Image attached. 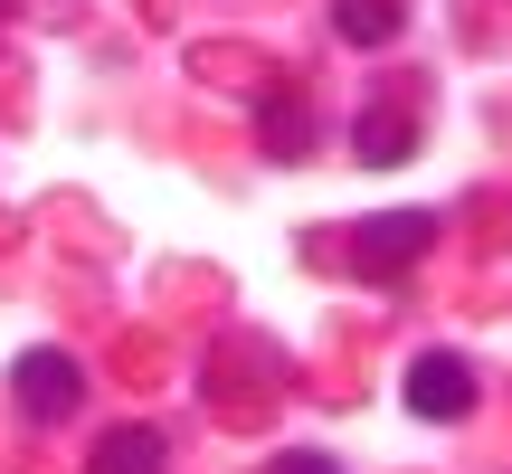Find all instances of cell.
<instances>
[{
  "label": "cell",
  "instance_id": "1",
  "mask_svg": "<svg viewBox=\"0 0 512 474\" xmlns=\"http://www.w3.org/2000/svg\"><path fill=\"white\" fill-rule=\"evenodd\" d=\"M427 247H437V209H389V219H361V228H351V266H361L370 285L408 275Z\"/></svg>",
  "mask_w": 512,
  "mask_h": 474
},
{
  "label": "cell",
  "instance_id": "2",
  "mask_svg": "<svg viewBox=\"0 0 512 474\" xmlns=\"http://www.w3.org/2000/svg\"><path fill=\"white\" fill-rule=\"evenodd\" d=\"M10 389H19V408H29L38 427H67L76 408H86V361H67V351H19Z\"/></svg>",
  "mask_w": 512,
  "mask_h": 474
},
{
  "label": "cell",
  "instance_id": "8",
  "mask_svg": "<svg viewBox=\"0 0 512 474\" xmlns=\"http://www.w3.org/2000/svg\"><path fill=\"white\" fill-rule=\"evenodd\" d=\"M266 474H342V465H332V456H304V446H294V456H275Z\"/></svg>",
  "mask_w": 512,
  "mask_h": 474
},
{
  "label": "cell",
  "instance_id": "4",
  "mask_svg": "<svg viewBox=\"0 0 512 474\" xmlns=\"http://www.w3.org/2000/svg\"><path fill=\"white\" fill-rule=\"evenodd\" d=\"M256 133H266L275 162H304V152H313V105H304V86H266V95H256Z\"/></svg>",
  "mask_w": 512,
  "mask_h": 474
},
{
  "label": "cell",
  "instance_id": "5",
  "mask_svg": "<svg viewBox=\"0 0 512 474\" xmlns=\"http://www.w3.org/2000/svg\"><path fill=\"white\" fill-rule=\"evenodd\" d=\"M86 474H162V427H114V437H95Z\"/></svg>",
  "mask_w": 512,
  "mask_h": 474
},
{
  "label": "cell",
  "instance_id": "3",
  "mask_svg": "<svg viewBox=\"0 0 512 474\" xmlns=\"http://www.w3.org/2000/svg\"><path fill=\"white\" fill-rule=\"evenodd\" d=\"M408 408H418V418H465V408H475V370H465L456 351H418V361H408Z\"/></svg>",
  "mask_w": 512,
  "mask_h": 474
},
{
  "label": "cell",
  "instance_id": "6",
  "mask_svg": "<svg viewBox=\"0 0 512 474\" xmlns=\"http://www.w3.org/2000/svg\"><path fill=\"white\" fill-rule=\"evenodd\" d=\"M408 19V0H332V29L351 38V48H389Z\"/></svg>",
  "mask_w": 512,
  "mask_h": 474
},
{
  "label": "cell",
  "instance_id": "9",
  "mask_svg": "<svg viewBox=\"0 0 512 474\" xmlns=\"http://www.w3.org/2000/svg\"><path fill=\"white\" fill-rule=\"evenodd\" d=\"M0 10H10V0H0Z\"/></svg>",
  "mask_w": 512,
  "mask_h": 474
},
{
  "label": "cell",
  "instance_id": "7",
  "mask_svg": "<svg viewBox=\"0 0 512 474\" xmlns=\"http://www.w3.org/2000/svg\"><path fill=\"white\" fill-rule=\"evenodd\" d=\"M351 152H361V162L380 171V162H408V152H418V133H408V114L370 105V114H361V133H351Z\"/></svg>",
  "mask_w": 512,
  "mask_h": 474
}]
</instances>
